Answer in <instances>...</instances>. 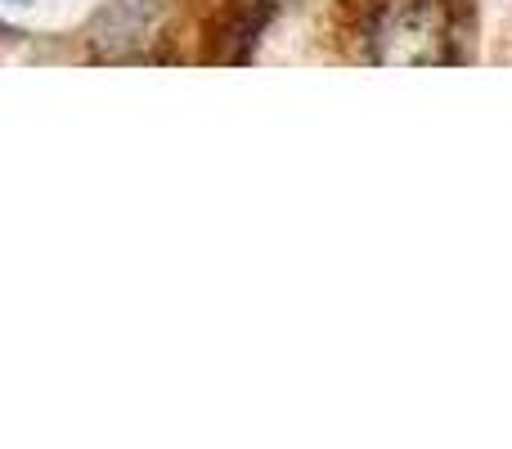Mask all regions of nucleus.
<instances>
[{
    "instance_id": "1",
    "label": "nucleus",
    "mask_w": 512,
    "mask_h": 449,
    "mask_svg": "<svg viewBox=\"0 0 512 449\" xmlns=\"http://www.w3.org/2000/svg\"><path fill=\"white\" fill-rule=\"evenodd\" d=\"M454 27L441 0H391L373 23V59L396 68L450 63Z\"/></svg>"
}]
</instances>
